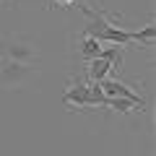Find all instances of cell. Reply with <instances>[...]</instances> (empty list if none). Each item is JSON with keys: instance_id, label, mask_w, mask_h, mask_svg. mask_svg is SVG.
Instances as JSON below:
<instances>
[{"instance_id": "1", "label": "cell", "mask_w": 156, "mask_h": 156, "mask_svg": "<svg viewBox=\"0 0 156 156\" xmlns=\"http://www.w3.org/2000/svg\"><path fill=\"white\" fill-rule=\"evenodd\" d=\"M62 104L78 107V109H91V107H109V96H104L99 83L78 76V81H70L62 94Z\"/></svg>"}, {"instance_id": "2", "label": "cell", "mask_w": 156, "mask_h": 156, "mask_svg": "<svg viewBox=\"0 0 156 156\" xmlns=\"http://www.w3.org/2000/svg\"><path fill=\"white\" fill-rule=\"evenodd\" d=\"M101 91H104V96H109V99H125V101H133V104H138L140 109L146 107V101L140 99L138 94H135L130 86H125L120 78H115V76H109V78H104L101 81Z\"/></svg>"}, {"instance_id": "3", "label": "cell", "mask_w": 156, "mask_h": 156, "mask_svg": "<svg viewBox=\"0 0 156 156\" xmlns=\"http://www.w3.org/2000/svg\"><path fill=\"white\" fill-rule=\"evenodd\" d=\"M101 42H96L94 37H86V34H81V39H78V57L83 62H91L96 60V57L101 55Z\"/></svg>"}, {"instance_id": "4", "label": "cell", "mask_w": 156, "mask_h": 156, "mask_svg": "<svg viewBox=\"0 0 156 156\" xmlns=\"http://www.w3.org/2000/svg\"><path fill=\"white\" fill-rule=\"evenodd\" d=\"M99 57H104V60L112 65V76H115V73L122 70L125 47H122V44H104V47H101V55H99Z\"/></svg>"}, {"instance_id": "5", "label": "cell", "mask_w": 156, "mask_h": 156, "mask_svg": "<svg viewBox=\"0 0 156 156\" xmlns=\"http://www.w3.org/2000/svg\"><path fill=\"white\" fill-rule=\"evenodd\" d=\"M154 34H156L154 23H146L143 29H135V42H140L143 47H151L154 44Z\"/></svg>"}, {"instance_id": "6", "label": "cell", "mask_w": 156, "mask_h": 156, "mask_svg": "<svg viewBox=\"0 0 156 156\" xmlns=\"http://www.w3.org/2000/svg\"><path fill=\"white\" fill-rule=\"evenodd\" d=\"M78 0H52V5L50 8H55V5H60V8H70V5H76Z\"/></svg>"}]
</instances>
